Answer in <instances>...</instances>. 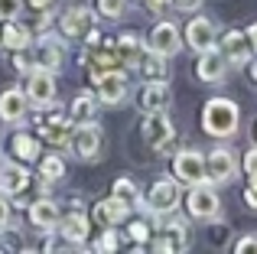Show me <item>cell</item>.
Wrapping results in <instances>:
<instances>
[{
  "label": "cell",
  "instance_id": "cell-7",
  "mask_svg": "<svg viewBox=\"0 0 257 254\" xmlns=\"http://www.w3.org/2000/svg\"><path fill=\"white\" fill-rule=\"evenodd\" d=\"M69 150L75 153V160H82V163H94V160H101V150H104V131H101L94 121L75 124Z\"/></svg>",
  "mask_w": 257,
  "mask_h": 254
},
{
  "label": "cell",
  "instance_id": "cell-14",
  "mask_svg": "<svg viewBox=\"0 0 257 254\" xmlns=\"http://www.w3.org/2000/svg\"><path fill=\"white\" fill-rule=\"evenodd\" d=\"M144 46L150 52H163V56H176V52L182 49V33H179V26L173 23V20H160L157 26L150 30V36L144 39Z\"/></svg>",
  "mask_w": 257,
  "mask_h": 254
},
{
  "label": "cell",
  "instance_id": "cell-25",
  "mask_svg": "<svg viewBox=\"0 0 257 254\" xmlns=\"http://www.w3.org/2000/svg\"><path fill=\"white\" fill-rule=\"evenodd\" d=\"M114 43V56H117V65H137L140 56H144V36L140 33H117L111 39Z\"/></svg>",
  "mask_w": 257,
  "mask_h": 254
},
{
  "label": "cell",
  "instance_id": "cell-10",
  "mask_svg": "<svg viewBox=\"0 0 257 254\" xmlns=\"http://www.w3.org/2000/svg\"><path fill=\"white\" fill-rule=\"evenodd\" d=\"M26 101L30 108H52L56 104V72H46V69H33L26 75Z\"/></svg>",
  "mask_w": 257,
  "mask_h": 254
},
{
  "label": "cell",
  "instance_id": "cell-24",
  "mask_svg": "<svg viewBox=\"0 0 257 254\" xmlns=\"http://www.w3.org/2000/svg\"><path fill=\"white\" fill-rule=\"evenodd\" d=\"M59 231L69 244H85L88 241V215L82 212V202H72V212L59 218Z\"/></svg>",
  "mask_w": 257,
  "mask_h": 254
},
{
  "label": "cell",
  "instance_id": "cell-20",
  "mask_svg": "<svg viewBox=\"0 0 257 254\" xmlns=\"http://www.w3.org/2000/svg\"><path fill=\"white\" fill-rule=\"evenodd\" d=\"M91 218L101 225V228H117V225H124L127 218H131V205L127 202H120L117 196H107V199H101V202H94V209H91Z\"/></svg>",
  "mask_w": 257,
  "mask_h": 254
},
{
  "label": "cell",
  "instance_id": "cell-30",
  "mask_svg": "<svg viewBox=\"0 0 257 254\" xmlns=\"http://www.w3.org/2000/svg\"><path fill=\"white\" fill-rule=\"evenodd\" d=\"M111 196H117L120 202H127L131 209H134V205H140V189H137V183H134V179H127V176L114 179V186H111Z\"/></svg>",
  "mask_w": 257,
  "mask_h": 254
},
{
  "label": "cell",
  "instance_id": "cell-33",
  "mask_svg": "<svg viewBox=\"0 0 257 254\" xmlns=\"http://www.w3.org/2000/svg\"><path fill=\"white\" fill-rule=\"evenodd\" d=\"M33 46V43H30ZM30 46H26V49H17V52H10V62H13V69H17L20 72V75H30V72L33 69H36V62H33V49H30Z\"/></svg>",
  "mask_w": 257,
  "mask_h": 254
},
{
  "label": "cell",
  "instance_id": "cell-5",
  "mask_svg": "<svg viewBox=\"0 0 257 254\" xmlns=\"http://www.w3.org/2000/svg\"><path fill=\"white\" fill-rule=\"evenodd\" d=\"M153 251H166V254H182L189 251V225L179 215H163L157 225V238H153Z\"/></svg>",
  "mask_w": 257,
  "mask_h": 254
},
{
  "label": "cell",
  "instance_id": "cell-27",
  "mask_svg": "<svg viewBox=\"0 0 257 254\" xmlns=\"http://www.w3.org/2000/svg\"><path fill=\"white\" fill-rule=\"evenodd\" d=\"M10 153L20 163H36L39 160V137H33V134H26V131H17L10 137Z\"/></svg>",
  "mask_w": 257,
  "mask_h": 254
},
{
  "label": "cell",
  "instance_id": "cell-35",
  "mask_svg": "<svg viewBox=\"0 0 257 254\" xmlns=\"http://www.w3.org/2000/svg\"><path fill=\"white\" fill-rule=\"evenodd\" d=\"M234 254H257V231H251V235H241L238 241L231 244Z\"/></svg>",
  "mask_w": 257,
  "mask_h": 254
},
{
  "label": "cell",
  "instance_id": "cell-4",
  "mask_svg": "<svg viewBox=\"0 0 257 254\" xmlns=\"http://www.w3.org/2000/svg\"><path fill=\"white\" fill-rule=\"evenodd\" d=\"M140 134H144V140L153 147V153H160V157L173 153L176 131H173V121H170L166 111H150V114H144V121H140Z\"/></svg>",
  "mask_w": 257,
  "mask_h": 254
},
{
  "label": "cell",
  "instance_id": "cell-40",
  "mask_svg": "<svg viewBox=\"0 0 257 254\" xmlns=\"http://www.w3.org/2000/svg\"><path fill=\"white\" fill-rule=\"evenodd\" d=\"M244 173H247V176L257 173V147H251V150L244 153Z\"/></svg>",
  "mask_w": 257,
  "mask_h": 254
},
{
  "label": "cell",
  "instance_id": "cell-46",
  "mask_svg": "<svg viewBox=\"0 0 257 254\" xmlns=\"http://www.w3.org/2000/svg\"><path fill=\"white\" fill-rule=\"evenodd\" d=\"M0 160H4V144H0Z\"/></svg>",
  "mask_w": 257,
  "mask_h": 254
},
{
  "label": "cell",
  "instance_id": "cell-31",
  "mask_svg": "<svg viewBox=\"0 0 257 254\" xmlns=\"http://www.w3.org/2000/svg\"><path fill=\"white\" fill-rule=\"evenodd\" d=\"M131 7V0H94V13L104 20H120Z\"/></svg>",
  "mask_w": 257,
  "mask_h": 254
},
{
  "label": "cell",
  "instance_id": "cell-26",
  "mask_svg": "<svg viewBox=\"0 0 257 254\" xmlns=\"http://www.w3.org/2000/svg\"><path fill=\"white\" fill-rule=\"evenodd\" d=\"M30 43H33V33H30L26 23H20V17L4 20V26H0V46H4V49L17 52V49H26Z\"/></svg>",
  "mask_w": 257,
  "mask_h": 254
},
{
  "label": "cell",
  "instance_id": "cell-28",
  "mask_svg": "<svg viewBox=\"0 0 257 254\" xmlns=\"http://www.w3.org/2000/svg\"><path fill=\"white\" fill-rule=\"evenodd\" d=\"M94 111H98V98H94V91H82V95H75L72 104H69V121L72 124L94 121Z\"/></svg>",
  "mask_w": 257,
  "mask_h": 254
},
{
  "label": "cell",
  "instance_id": "cell-12",
  "mask_svg": "<svg viewBox=\"0 0 257 254\" xmlns=\"http://www.w3.org/2000/svg\"><path fill=\"white\" fill-rule=\"evenodd\" d=\"M182 46H189L192 52H205L215 46V39H218V23H215L212 17H192L186 23V30H182Z\"/></svg>",
  "mask_w": 257,
  "mask_h": 254
},
{
  "label": "cell",
  "instance_id": "cell-23",
  "mask_svg": "<svg viewBox=\"0 0 257 254\" xmlns=\"http://www.w3.org/2000/svg\"><path fill=\"white\" fill-rule=\"evenodd\" d=\"M134 69L140 72L144 82H170V75H173L170 56H163V52H150V49H144V56H140V62L134 65Z\"/></svg>",
  "mask_w": 257,
  "mask_h": 254
},
{
  "label": "cell",
  "instance_id": "cell-36",
  "mask_svg": "<svg viewBox=\"0 0 257 254\" xmlns=\"http://www.w3.org/2000/svg\"><path fill=\"white\" fill-rule=\"evenodd\" d=\"M23 13V0H0V23L4 20H17Z\"/></svg>",
  "mask_w": 257,
  "mask_h": 254
},
{
  "label": "cell",
  "instance_id": "cell-13",
  "mask_svg": "<svg viewBox=\"0 0 257 254\" xmlns=\"http://www.w3.org/2000/svg\"><path fill=\"white\" fill-rule=\"evenodd\" d=\"M30 49H33L36 69H46V72H56L59 75V69L65 65V43H59L52 33H46V36H39Z\"/></svg>",
  "mask_w": 257,
  "mask_h": 254
},
{
  "label": "cell",
  "instance_id": "cell-41",
  "mask_svg": "<svg viewBox=\"0 0 257 254\" xmlns=\"http://www.w3.org/2000/svg\"><path fill=\"white\" fill-rule=\"evenodd\" d=\"M23 4H26V7H30V10H33V13H39V10H49V7H52V4H56V0H23Z\"/></svg>",
  "mask_w": 257,
  "mask_h": 254
},
{
  "label": "cell",
  "instance_id": "cell-38",
  "mask_svg": "<svg viewBox=\"0 0 257 254\" xmlns=\"http://www.w3.org/2000/svg\"><path fill=\"white\" fill-rule=\"evenodd\" d=\"M10 228V199L0 192V231Z\"/></svg>",
  "mask_w": 257,
  "mask_h": 254
},
{
  "label": "cell",
  "instance_id": "cell-37",
  "mask_svg": "<svg viewBox=\"0 0 257 254\" xmlns=\"http://www.w3.org/2000/svg\"><path fill=\"white\" fill-rule=\"evenodd\" d=\"M199 7H202V0H170V10H179V13H192Z\"/></svg>",
  "mask_w": 257,
  "mask_h": 254
},
{
  "label": "cell",
  "instance_id": "cell-43",
  "mask_svg": "<svg viewBox=\"0 0 257 254\" xmlns=\"http://www.w3.org/2000/svg\"><path fill=\"white\" fill-rule=\"evenodd\" d=\"M244 33H247V39H251V49H254V56H257V23H251Z\"/></svg>",
  "mask_w": 257,
  "mask_h": 254
},
{
  "label": "cell",
  "instance_id": "cell-15",
  "mask_svg": "<svg viewBox=\"0 0 257 254\" xmlns=\"http://www.w3.org/2000/svg\"><path fill=\"white\" fill-rule=\"evenodd\" d=\"M75 124L69 121V114H59V108L52 104L49 117H39V140H46L49 147H69Z\"/></svg>",
  "mask_w": 257,
  "mask_h": 254
},
{
  "label": "cell",
  "instance_id": "cell-18",
  "mask_svg": "<svg viewBox=\"0 0 257 254\" xmlns=\"http://www.w3.org/2000/svg\"><path fill=\"white\" fill-rule=\"evenodd\" d=\"M225 75H228V62H225V56H221L215 46L205 49V52H199V59H195V78H199V82L221 85Z\"/></svg>",
  "mask_w": 257,
  "mask_h": 254
},
{
  "label": "cell",
  "instance_id": "cell-17",
  "mask_svg": "<svg viewBox=\"0 0 257 254\" xmlns=\"http://www.w3.org/2000/svg\"><path fill=\"white\" fill-rule=\"evenodd\" d=\"M26 218H30V225L36 231H56L59 228V218H62V205L56 202V199H49V196H43V199H36V202L26 209Z\"/></svg>",
  "mask_w": 257,
  "mask_h": 254
},
{
  "label": "cell",
  "instance_id": "cell-1",
  "mask_svg": "<svg viewBox=\"0 0 257 254\" xmlns=\"http://www.w3.org/2000/svg\"><path fill=\"white\" fill-rule=\"evenodd\" d=\"M202 131L215 140H231L241 131V108L225 95H215L202 104V117H199Z\"/></svg>",
  "mask_w": 257,
  "mask_h": 254
},
{
  "label": "cell",
  "instance_id": "cell-45",
  "mask_svg": "<svg viewBox=\"0 0 257 254\" xmlns=\"http://www.w3.org/2000/svg\"><path fill=\"white\" fill-rule=\"evenodd\" d=\"M247 179H251V186L257 189V173H251V176H247Z\"/></svg>",
  "mask_w": 257,
  "mask_h": 254
},
{
  "label": "cell",
  "instance_id": "cell-16",
  "mask_svg": "<svg viewBox=\"0 0 257 254\" xmlns=\"http://www.w3.org/2000/svg\"><path fill=\"white\" fill-rule=\"evenodd\" d=\"M94 20H98V13L88 7H69L59 20V30L65 39H88L94 33Z\"/></svg>",
  "mask_w": 257,
  "mask_h": 254
},
{
  "label": "cell",
  "instance_id": "cell-29",
  "mask_svg": "<svg viewBox=\"0 0 257 254\" xmlns=\"http://www.w3.org/2000/svg\"><path fill=\"white\" fill-rule=\"evenodd\" d=\"M36 163H39V179H43V183H59V179H65V160L59 157V153H46Z\"/></svg>",
  "mask_w": 257,
  "mask_h": 254
},
{
  "label": "cell",
  "instance_id": "cell-47",
  "mask_svg": "<svg viewBox=\"0 0 257 254\" xmlns=\"http://www.w3.org/2000/svg\"><path fill=\"white\" fill-rule=\"evenodd\" d=\"M254 137H257V131H254Z\"/></svg>",
  "mask_w": 257,
  "mask_h": 254
},
{
  "label": "cell",
  "instance_id": "cell-8",
  "mask_svg": "<svg viewBox=\"0 0 257 254\" xmlns=\"http://www.w3.org/2000/svg\"><path fill=\"white\" fill-rule=\"evenodd\" d=\"M238 157H234L228 147H215L212 153L205 157V179L212 186H228L238 179Z\"/></svg>",
  "mask_w": 257,
  "mask_h": 254
},
{
  "label": "cell",
  "instance_id": "cell-19",
  "mask_svg": "<svg viewBox=\"0 0 257 254\" xmlns=\"http://www.w3.org/2000/svg\"><path fill=\"white\" fill-rule=\"evenodd\" d=\"M30 183H33V176L26 170V163H20V160L0 163V192L4 196H23L30 189Z\"/></svg>",
  "mask_w": 257,
  "mask_h": 254
},
{
  "label": "cell",
  "instance_id": "cell-32",
  "mask_svg": "<svg viewBox=\"0 0 257 254\" xmlns=\"http://www.w3.org/2000/svg\"><path fill=\"white\" fill-rule=\"evenodd\" d=\"M120 248V231L117 228H101V235L94 238V251H101V254H111V251H117Z\"/></svg>",
  "mask_w": 257,
  "mask_h": 254
},
{
  "label": "cell",
  "instance_id": "cell-2",
  "mask_svg": "<svg viewBox=\"0 0 257 254\" xmlns=\"http://www.w3.org/2000/svg\"><path fill=\"white\" fill-rule=\"evenodd\" d=\"M186 212L189 218H195V222H215V218L221 215V196L215 192L212 183H195L189 186L186 192Z\"/></svg>",
  "mask_w": 257,
  "mask_h": 254
},
{
  "label": "cell",
  "instance_id": "cell-3",
  "mask_svg": "<svg viewBox=\"0 0 257 254\" xmlns=\"http://www.w3.org/2000/svg\"><path fill=\"white\" fill-rule=\"evenodd\" d=\"M91 82H94V98L107 108H117L127 101V75L120 69H91Z\"/></svg>",
  "mask_w": 257,
  "mask_h": 254
},
{
  "label": "cell",
  "instance_id": "cell-11",
  "mask_svg": "<svg viewBox=\"0 0 257 254\" xmlns=\"http://www.w3.org/2000/svg\"><path fill=\"white\" fill-rule=\"evenodd\" d=\"M215 49L225 56L228 65H247L254 59V49H251V39H247L244 30H218V39H215Z\"/></svg>",
  "mask_w": 257,
  "mask_h": 254
},
{
  "label": "cell",
  "instance_id": "cell-9",
  "mask_svg": "<svg viewBox=\"0 0 257 254\" xmlns=\"http://www.w3.org/2000/svg\"><path fill=\"white\" fill-rule=\"evenodd\" d=\"M173 179L182 186H195V183H208L205 179V157L199 150H173Z\"/></svg>",
  "mask_w": 257,
  "mask_h": 254
},
{
  "label": "cell",
  "instance_id": "cell-34",
  "mask_svg": "<svg viewBox=\"0 0 257 254\" xmlns=\"http://www.w3.org/2000/svg\"><path fill=\"white\" fill-rule=\"evenodd\" d=\"M127 238H131L134 244H147L150 241V225L144 222V218H137V222H131V218H127Z\"/></svg>",
  "mask_w": 257,
  "mask_h": 254
},
{
  "label": "cell",
  "instance_id": "cell-42",
  "mask_svg": "<svg viewBox=\"0 0 257 254\" xmlns=\"http://www.w3.org/2000/svg\"><path fill=\"white\" fill-rule=\"evenodd\" d=\"M244 202H247V209H257V189H254V186L244 189Z\"/></svg>",
  "mask_w": 257,
  "mask_h": 254
},
{
  "label": "cell",
  "instance_id": "cell-44",
  "mask_svg": "<svg viewBox=\"0 0 257 254\" xmlns=\"http://www.w3.org/2000/svg\"><path fill=\"white\" fill-rule=\"evenodd\" d=\"M251 78L257 82V56H254V62H251Z\"/></svg>",
  "mask_w": 257,
  "mask_h": 254
},
{
  "label": "cell",
  "instance_id": "cell-6",
  "mask_svg": "<svg viewBox=\"0 0 257 254\" xmlns=\"http://www.w3.org/2000/svg\"><path fill=\"white\" fill-rule=\"evenodd\" d=\"M182 202V192H179V183L176 179H157V183L147 189V196L140 199L147 215H170V212L179 209Z\"/></svg>",
  "mask_w": 257,
  "mask_h": 254
},
{
  "label": "cell",
  "instance_id": "cell-39",
  "mask_svg": "<svg viewBox=\"0 0 257 254\" xmlns=\"http://www.w3.org/2000/svg\"><path fill=\"white\" fill-rule=\"evenodd\" d=\"M144 7L150 13H170V0H144Z\"/></svg>",
  "mask_w": 257,
  "mask_h": 254
},
{
  "label": "cell",
  "instance_id": "cell-21",
  "mask_svg": "<svg viewBox=\"0 0 257 254\" xmlns=\"http://www.w3.org/2000/svg\"><path fill=\"white\" fill-rule=\"evenodd\" d=\"M30 114V101H26L23 88H4L0 91V121L4 124H23Z\"/></svg>",
  "mask_w": 257,
  "mask_h": 254
},
{
  "label": "cell",
  "instance_id": "cell-22",
  "mask_svg": "<svg viewBox=\"0 0 257 254\" xmlns=\"http://www.w3.org/2000/svg\"><path fill=\"white\" fill-rule=\"evenodd\" d=\"M170 104H173L170 82H144V88H140V95H137V108L144 111V114H150V111H166Z\"/></svg>",
  "mask_w": 257,
  "mask_h": 254
}]
</instances>
